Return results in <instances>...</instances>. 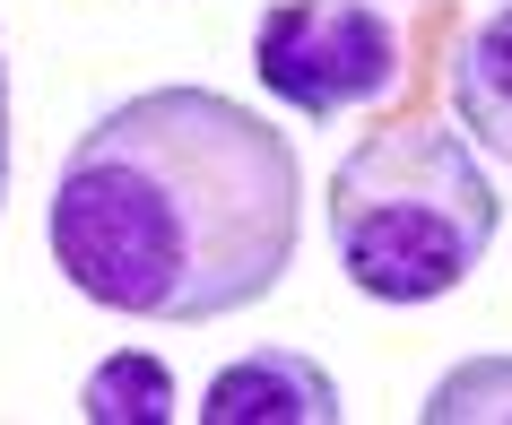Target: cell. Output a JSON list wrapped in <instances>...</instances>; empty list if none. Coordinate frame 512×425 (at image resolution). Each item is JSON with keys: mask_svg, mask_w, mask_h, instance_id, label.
<instances>
[{"mask_svg": "<svg viewBox=\"0 0 512 425\" xmlns=\"http://www.w3.org/2000/svg\"><path fill=\"white\" fill-rule=\"evenodd\" d=\"M504 200L478 174L469 139L400 113L330 165V252L356 295L374 304H434L469 287V269L495 252Z\"/></svg>", "mask_w": 512, "mask_h": 425, "instance_id": "obj_2", "label": "cell"}, {"mask_svg": "<svg viewBox=\"0 0 512 425\" xmlns=\"http://www.w3.org/2000/svg\"><path fill=\"white\" fill-rule=\"evenodd\" d=\"M191 417L200 425H339V382L304 347H252V356L209 373Z\"/></svg>", "mask_w": 512, "mask_h": 425, "instance_id": "obj_4", "label": "cell"}, {"mask_svg": "<svg viewBox=\"0 0 512 425\" xmlns=\"http://www.w3.org/2000/svg\"><path fill=\"white\" fill-rule=\"evenodd\" d=\"M374 9H408V0H374Z\"/></svg>", "mask_w": 512, "mask_h": 425, "instance_id": "obj_9", "label": "cell"}, {"mask_svg": "<svg viewBox=\"0 0 512 425\" xmlns=\"http://www.w3.org/2000/svg\"><path fill=\"white\" fill-rule=\"evenodd\" d=\"M79 417L87 425H174L183 417V391H174V373H165L157 356L122 347V356H105V365L79 382Z\"/></svg>", "mask_w": 512, "mask_h": 425, "instance_id": "obj_6", "label": "cell"}, {"mask_svg": "<svg viewBox=\"0 0 512 425\" xmlns=\"http://www.w3.org/2000/svg\"><path fill=\"white\" fill-rule=\"evenodd\" d=\"M512 417V356H469L426 391V425H495Z\"/></svg>", "mask_w": 512, "mask_h": 425, "instance_id": "obj_7", "label": "cell"}, {"mask_svg": "<svg viewBox=\"0 0 512 425\" xmlns=\"http://www.w3.org/2000/svg\"><path fill=\"white\" fill-rule=\"evenodd\" d=\"M0 200H9V61H0Z\"/></svg>", "mask_w": 512, "mask_h": 425, "instance_id": "obj_8", "label": "cell"}, {"mask_svg": "<svg viewBox=\"0 0 512 425\" xmlns=\"http://www.w3.org/2000/svg\"><path fill=\"white\" fill-rule=\"evenodd\" d=\"M443 79H452V113H460V131H469V148L512 165V0H495V18H478L452 44Z\"/></svg>", "mask_w": 512, "mask_h": 425, "instance_id": "obj_5", "label": "cell"}, {"mask_svg": "<svg viewBox=\"0 0 512 425\" xmlns=\"http://www.w3.org/2000/svg\"><path fill=\"white\" fill-rule=\"evenodd\" d=\"M400 70H408L400 27L374 0H270L252 27V79L304 122L382 105L400 87Z\"/></svg>", "mask_w": 512, "mask_h": 425, "instance_id": "obj_3", "label": "cell"}, {"mask_svg": "<svg viewBox=\"0 0 512 425\" xmlns=\"http://www.w3.org/2000/svg\"><path fill=\"white\" fill-rule=\"evenodd\" d=\"M296 148L217 87H148L79 131L44 243L122 321H226L296 261Z\"/></svg>", "mask_w": 512, "mask_h": 425, "instance_id": "obj_1", "label": "cell"}]
</instances>
